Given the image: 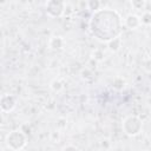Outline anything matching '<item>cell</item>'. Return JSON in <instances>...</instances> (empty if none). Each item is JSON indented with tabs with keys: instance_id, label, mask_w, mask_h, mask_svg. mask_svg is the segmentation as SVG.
<instances>
[{
	"instance_id": "6da1fadb",
	"label": "cell",
	"mask_w": 151,
	"mask_h": 151,
	"mask_svg": "<svg viewBox=\"0 0 151 151\" xmlns=\"http://www.w3.org/2000/svg\"><path fill=\"white\" fill-rule=\"evenodd\" d=\"M107 27V33L110 40L118 37L122 32V20L117 12L110 9H99L96 11L90 21V29L93 35H98L103 27Z\"/></svg>"
},
{
	"instance_id": "7a4b0ae2",
	"label": "cell",
	"mask_w": 151,
	"mask_h": 151,
	"mask_svg": "<svg viewBox=\"0 0 151 151\" xmlns=\"http://www.w3.org/2000/svg\"><path fill=\"white\" fill-rule=\"evenodd\" d=\"M26 134L19 130H15V131H12L7 138H6V144L9 149H13V150H20L22 149L25 145H26Z\"/></svg>"
},
{
	"instance_id": "3957f363",
	"label": "cell",
	"mask_w": 151,
	"mask_h": 151,
	"mask_svg": "<svg viewBox=\"0 0 151 151\" xmlns=\"http://www.w3.org/2000/svg\"><path fill=\"white\" fill-rule=\"evenodd\" d=\"M123 130L129 136H137L142 130V122L138 117H127L123 123Z\"/></svg>"
},
{
	"instance_id": "277c9868",
	"label": "cell",
	"mask_w": 151,
	"mask_h": 151,
	"mask_svg": "<svg viewBox=\"0 0 151 151\" xmlns=\"http://www.w3.org/2000/svg\"><path fill=\"white\" fill-rule=\"evenodd\" d=\"M65 9V4L63 0H48L46 2V12L50 17H59Z\"/></svg>"
},
{
	"instance_id": "5b68a950",
	"label": "cell",
	"mask_w": 151,
	"mask_h": 151,
	"mask_svg": "<svg viewBox=\"0 0 151 151\" xmlns=\"http://www.w3.org/2000/svg\"><path fill=\"white\" fill-rule=\"evenodd\" d=\"M17 105V100L11 94H4L0 98V109L4 112H9L12 111Z\"/></svg>"
},
{
	"instance_id": "8992f818",
	"label": "cell",
	"mask_w": 151,
	"mask_h": 151,
	"mask_svg": "<svg viewBox=\"0 0 151 151\" xmlns=\"http://www.w3.org/2000/svg\"><path fill=\"white\" fill-rule=\"evenodd\" d=\"M140 24H142V22H140V18L137 17L136 14H129V15L126 17V19H125V25H126L129 28H131V29L137 28Z\"/></svg>"
},
{
	"instance_id": "52a82bcc",
	"label": "cell",
	"mask_w": 151,
	"mask_h": 151,
	"mask_svg": "<svg viewBox=\"0 0 151 151\" xmlns=\"http://www.w3.org/2000/svg\"><path fill=\"white\" fill-rule=\"evenodd\" d=\"M50 46H51L52 48H54V50L61 48V47H63V40H61V38H59V37L52 38V39L50 40Z\"/></svg>"
},
{
	"instance_id": "ba28073f",
	"label": "cell",
	"mask_w": 151,
	"mask_h": 151,
	"mask_svg": "<svg viewBox=\"0 0 151 151\" xmlns=\"http://www.w3.org/2000/svg\"><path fill=\"white\" fill-rule=\"evenodd\" d=\"M109 47H110L111 51H117L120 47V40H119V38L116 37V38L109 40Z\"/></svg>"
},
{
	"instance_id": "9c48e42d",
	"label": "cell",
	"mask_w": 151,
	"mask_h": 151,
	"mask_svg": "<svg viewBox=\"0 0 151 151\" xmlns=\"http://www.w3.org/2000/svg\"><path fill=\"white\" fill-rule=\"evenodd\" d=\"M131 5L136 11H140L145 7V0H131Z\"/></svg>"
},
{
	"instance_id": "30bf717a",
	"label": "cell",
	"mask_w": 151,
	"mask_h": 151,
	"mask_svg": "<svg viewBox=\"0 0 151 151\" xmlns=\"http://www.w3.org/2000/svg\"><path fill=\"white\" fill-rule=\"evenodd\" d=\"M140 22H144V24H146V25L150 24V13H149V12H145V13L143 14V17H142V19H140Z\"/></svg>"
},
{
	"instance_id": "8fae6325",
	"label": "cell",
	"mask_w": 151,
	"mask_h": 151,
	"mask_svg": "<svg viewBox=\"0 0 151 151\" xmlns=\"http://www.w3.org/2000/svg\"><path fill=\"white\" fill-rule=\"evenodd\" d=\"M61 87H63V85H61V83H60L59 80H54V81L52 83V88H53L54 91H59Z\"/></svg>"
},
{
	"instance_id": "7c38bea8",
	"label": "cell",
	"mask_w": 151,
	"mask_h": 151,
	"mask_svg": "<svg viewBox=\"0 0 151 151\" xmlns=\"http://www.w3.org/2000/svg\"><path fill=\"white\" fill-rule=\"evenodd\" d=\"M2 123H4V116H2L1 113H0V125H1Z\"/></svg>"
},
{
	"instance_id": "4fadbf2b",
	"label": "cell",
	"mask_w": 151,
	"mask_h": 151,
	"mask_svg": "<svg viewBox=\"0 0 151 151\" xmlns=\"http://www.w3.org/2000/svg\"><path fill=\"white\" fill-rule=\"evenodd\" d=\"M65 150H67V149H77L76 146H66V147H64Z\"/></svg>"
},
{
	"instance_id": "5bb4252c",
	"label": "cell",
	"mask_w": 151,
	"mask_h": 151,
	"mask_svg": "<svg viewBox=\"0 0 151 151\" xmlns=\"http://www.w3.org/2000/svg\"><path fill=\"white\" fill-rule=\"evenodd\" d=\"M5 2V0H0V4H4Z\"/></svg>"
}]
</instances>
